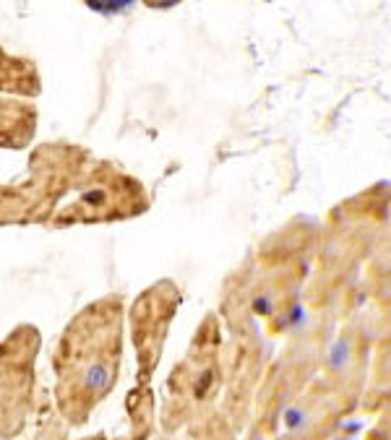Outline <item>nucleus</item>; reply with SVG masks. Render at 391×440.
Instances as JSON below:
<instances>
[]
</instances>
